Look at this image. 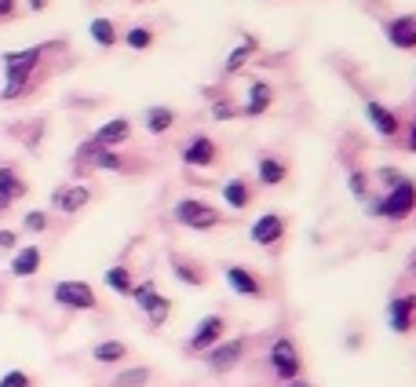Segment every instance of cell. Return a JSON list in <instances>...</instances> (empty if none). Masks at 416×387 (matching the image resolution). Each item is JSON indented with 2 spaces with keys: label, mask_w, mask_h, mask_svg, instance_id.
Here are the masks:
<instances>
[{
  "label": "cell",
  "mask_w": 416,
  "mask_h": 387,
  "mask_svg": "<svg viewBox=\"0 0 416 387\" xmlns=\"http://www.w3.org/2000/svg\"><path fill=\"white\" fill-rule=\"evenodd\" d=\"M41 55H44V48H26V51H8L0 59L4 62V74H8L4 88H0V99H19V95H26L29 77L41 66Z\"/></svg>",
  "instance_id": "1"
},
{
  "label": "cell",
  "mask_w": 416,
  "mask_h": 387,
  "mask_svg": "<svg viewBox=\"0 0 416 387\" xmlns=\"http://www.w3.org/2000/svg\"><path fill=\"white\" fill-rule=\"evenodd\" d=\"M267 362H270L274 376L285 380V383H289V380H300V373H303V358H300V351H296V343H293L289 336H278V340L270 343Z\"/></svg>",
  "instance_id": "2"
},
{
  "label": "cell",
  "mask_w": 416,
  "mask_h": 387,
  "mask_svg": "<svg viewBox=\"0 0 416 387\" xmlns=\"http://www.w3.org/2000/svg\"><path fill=\"white\" fill-rule=\"evenodd\" d=\"M172 216H176V223H183V227H190V231H212V227L223 223L219 208H212V205H205L198 198H183L172 208Z\"/></svg>",
  "instance_id": "3"
},
{
  "label": "cell",
  "mask_w": 416,
  "mask_h": 387,
  "mask_svg": "<svg viewBox=\"0 0 416 387\" xmlns=\"http://www.w3.org/2000/svg\"><path fill=\"white\" fill-rule=\"evenodd\" d=\"M51 300L59 307H66V311H95V307H99V300H95V288L88 281H73V278L55 281Z\"/></svg>",
  "instance_id": "4"
},
{
  "label": "cell",
  "mask_w": 416,
  "mask_h": 387,
  "mask_svg": "<svg viewBox=\"0 0 416 387\" xmlns=\"http://www.w3.org/2000/svg\"><path fill=\"white\" fill-rule=\"evenodd\" d=\"M412 212H416V183H409V179H398L387 190V198L376 205V216H383V219H405Z\"/></svg>",
  "instance_id": "5"
},
{
  "label": "cell",
  "mask_w": 416,
  "mask_h": 387,
  "mask_svg": "<svg viewBox=\"0 0 416 387\" xmlns=\"http://www.w3.org/2000/svg\"><path fill=\"white\" fill-rule=\"evenodd\" d=\"M245 351H248V340H245V336H234V340L223 336L215 347H208V351H205L208 369H212V373H230L234 366H241Z\"/></svg>",
  "instance_id": "6"
},
{
  "label": "cell",
  "mask_w": 416,
  "mask_h": 387,
  "mask_svg": "<svg viewBox=\"0 0 416 387\" xmlns=\"http://www.w3.org/2000/svg\"><path fill=\"white\" fill-rule=\"evenodd\" d=\"M223 336H227V318H223V314H205V318L198 321V329L190 333V340H186V351L205 354V351H208V347H215Z\"/></svg>",
  "instance_id": "7"
},
{
  "label": "cell",
  "mask_w": 416,
  "mask_h": 387,
  "mask_svg": "<svg viewBox=\"0 0 416 387\" xmlns=\"http://www.w3.org/2000/svg\"><path fill=\"white\" fill-rule=\"evenodd\" d=\"M387 326H391L398 336L412 333V326H416V293L395 296V300L387 303Z\"/></svg>",
  "instance_id": "8"
},
{
  "label": "cell",
  "mask_w": 416,
  "mask_h": 387,
  "mask_svg": "<svg viewBox=\"0 0 416 387\" xmlns=\"http://www.w3.org/2000/svg\"><path fill=\"white\" fill-rule=\"evenodd\" d=\"M215 157H219V146H215L208 136H194V139L183 146V161H186V165H194V169L215 165Z\"/></svg>",
  "instance_id": "9"
},
{
  "label": "cell",
  "mask_w": 416,
  "mask_h": 387,
  "mask_svg": "<svg viewBox=\"0 0 416 387\" xmlns=\"http://www.w3.org/2000/svg\"><path fill=\"white\" fill-rule=\"evenodd\" d=\"M51 201H55V208H59V212L73 216V212H81V208L91 201V190H88L84 183H70V186L55 190V194H51Z\"/></svg>",
  "instance_id": "10"
},
{
  "label": "cell",
  "mask_w": 416,
  "mask_h": 387,
  "mask_svg": "<svg viewBox=\"0 0 416 387\" xmlns=\"http://www.w3.org/2000/svg\"><path fill=\"white\" fill-rule=\"evenodd\" d=\"M26 183H22V176L11 169V165H0V212H8L19 198H26Z\"/></svg>",
  "instance_id": "11"
},
{
  "label": "cell",
  "mask_w": 416,
  "mask_h": 387,
  "mask_svg": "<svg viewBox=\"0 0 416 387\" xmlns=\"http://www.w3.org/2000/svg\"><path fill=\"white\" fill-rule=\"evenodd\" d=\"M128 136H132V121H128V117H113V121H106V124L99 128V132L91 136V143H95V146L113 150V146L128 143Z\"/></svg>",
  "instance_id": "12"
},
{
  "label": "cell",
  "mask_w": 416,
  "mask_h": 387,
  "mask_svg": "<svg viewBox=\"0 0 416 387\" xmlns=\"http://www.w3.org/2000/svg\"><path fill=\"white\" fill-rule=\"evenodd\" d=\"M281 234H285V219L278 212H263L260 219L252 223V241L255 245H274Z\"/></svg>",
  "instance_id": "13"
},
{
  "label": "cell",
  "mask_w": 416,
  "mask_h": 387,
  "mask_svg": "<svg viewBox=\"0 0 416 387\" xmlns=\"http://www.w3.org/2000/svg\"><path fill=\"white\" fill-rule=\"evenodd\" d=\"M227 285L234 288L238 296H248V300H260L263 296L260 278H255L252 271H245V267H227Z\"/></svg>",
  "instance_id": "14"
},
{
  "label": "cell",
  "mask_w": 416,
  "mask_h": 387,
  "mask_svg": "<svg viewBox=\"0 0 416 387\" xmlns=\"http://www.w3.org/2000/svg\"><path fill=\"white\" fill-rule=\"evenodd\" d=\"M41 260H44V252H41L37 245H22V248H15V256H11V274H15V278H34V274L41 271Z\"/></svg>",
  "instance_id": "15"
},
{
  "label": "cell",
  "mask_w": 416,
  "mask_h": 387,
  "mask_svg": "<svg viewBox=\"0 0 416 387\" xmlns=\"http://www.w3.org/2000/svg\"><path fill=\"white\" fill-rule=\"evenodd\" d=\"M387 41L395 48H416V15H398L387 22Z\"/></svg>",
  "instance_id": "16"
},
{
  "label": "cell",
  "mask_w": 416,
  "mask_h": 387,
  "mask_svg": "<svg viewBox=\"0 0 416 387\" xmlns=\"http://www.w3.org/2000/svg\"><path fill=\"white\" fill-rule=\"evenodd\" d=\"M365 117L372 121V128H376V132H380L383 139L398 136V128H402V124H398V114H391L387 106H380V103H372V99L365 103Z\"/></svg>",
  "instance_id": "17"
},
{
  "label": "cell",
  "mask_w": 416,
  "mask_h": 387,
  "mask_svg": "<svg viewBox=\"0 0 416 387\" xmlns=\"http://www.w3.org/2000/svg\"><path fill=\"white\" fill-rule=\"evenodd\" d=\"M124 358H132V351H128L124 340H103L91 347V362H99V366H117Z\"/></svg>",
  "instance_id": "18"
},
{
  "label": "cell",
  "mask_w": 416,
  "mask_h": 387,
  "mask_svg": "<svg viewBox=\"0 0 416 387\" xmlns=\"http://www.w3.org/2000/svg\"><path fill=\"white\" fill-rule=\"evenodd\" d=\"M270 99H274L270 84H267V81H252V84H248V103H245V114H248V117H260V114H267Z\"/></svg>",
  "instance_id": "19"
},
{
  "label": "cell",
  "mask_w": 416,
  "mask_h": 387,
  "mask_svg": "<svg viewBox=\"0 0 416 387\" xmlns=\"http://www.w3.org/2000/svg\"><path fill=\"white\" fill-rule=\"evenodd\" d=\"M223 201H227L230 208H248L252 201V190L245 179H230V183H223Z\"/></svg>",
  "instance_id": "20"
},
{
  "label": "cell",
  "mask_w": 416,
  "mask_h": 387,
  "mask_svg": "<svg viewBox=\"0 0 416 387\" xmlns=\"http://www.w3.org/2000/svg\"><path fill=\"white\" fill-rule=\"evenodd\" d=\"M285 176H289V169L278 157H260V183L263 186H278V183H285Z\"/></svg>",
  "instance_id": "21"
},
{
  "label": "cell",
  "mask_w": 416,
  "mask_h": 387,
  "mask_svg": "<svg viewBox=\"0 0 416 387\" xmlns=\"http://www.w3.org/2000/svg\"><path fill=\"white\" fill-rule=\"evenodd\" d=\"M172 124H176V114H172L168 106H150V110H146V128H150L153 136L168 132Z\"/></svg>",
  "instance_id": "22"
},
{
  "label": "cell",
  "mask_w": 416,
  "mask_h": 387,
  "mask_svg": "<svg viewBox=\"0 0 416 387\" xmlns=\"http://www.w3.org/2000/svg\"><path fill=\"white\" fill-rule=\"evenodd\" d=\"M106 285L113 288L117 296H132V285H136V281H132V271L117 263V267H110V271H106Z\"/></svg>",
  "instance_id": "23"
},
{
  "label": "cell",
  "mask_w": 416,
  "mask_h": 387,
  "mask_svg": "<svg viewBox=\"0 0 416 387\" xmlns=\"http://www.w3.org/2000/svg\"><path fill=\"white\" fill-rule=\"evenodd\" d=\"M150 380H153V369L150 366H136V369H124L110 387H146Z\"/></svg>",
  "instance_id": "24"
},
{
  "label": "cell",
  "mask_w": 416,
  "mask_h": 387,
  "mask_svg": "<svg viewBox=\"0 0 416 387\" xmlns=\"http://www.w3.org/2000/svg\"><path fill=\"white\" fill-rule=\"evenodd\" d=\"M132 300H136V307L146 314L157 300H161V293H157V285H153V281H139V285H132Z\"/></svg>",
  "instance_id": "25"
},
{
  "label": "cell",
  "mask_w": 416,
  "mask_h": 387,
  "mask_svg": "<svg viewBox=\"0 0 416 387\" xmlns=\"http://www.w3.org/2000/svg\"><path fill=\"white\" fill-rule=\"evenodd\" d=\"M91 37H95V44H103V48H113L117 44V29H113V22L110 19H91Z\"/></svg>",
  "instance_id": "26"
},
{
  "label": "cell",
  "mask_w": 416,
  "mask_h": 387,
  "mask_svg": "<svg viewBox=\"0 0 416 387\" xmlns=\"http://www.w3.org/2000/svg\"><path fill=\"white\" fill-rule=\"evenodd\" d=\"M252 51H255V44H252V41H245V44H238V48L230 51V59H227V74H238V70L245 66V62L252 59Z\"/></svg>",
  "instance_id": "27"
},
{
  "label": "cell",
  "mask_w": 416,
  "mask_h": 387,
  "mask_svg": "<svg viewBox=\"0 0 416 387\" xmlns=\"http://www.w3.org/2000/svg\"><path fill=\"white\" fill-rule=\"evenodd\" d=\"M172 267H176V278H179L183 285H205V274H201L198 267H186L183 260H172Z\"/></svg>",
  "instance_id": "28"
},
{
  "label": "cell",
  "mask_w": 416,
  "mask_h": 387,
  "mask_svg": "<svg viewBox=\"0 0 416 387\" xmlns=\"http://www.w3.org/2000/svg\"><path fill=\"white\" fill-rule=\"evenodd\" d=\"M22 227H26L29 234H44V231H48V212H41V208H34V212H26V219H22Z\"/></svg>",
  "instance_id": "29"
},
{
  "label": "cell",
  "mask_w": 416,
  "mask_h": 387,
  "mask_svg": "<svg viewBox=\"0 0 416 387\" xmlns=\"http://www.w3.org/2000/svg\"><path fill=\"white\" fill-rule=\"evenodd\" d=\"M168 314H172V303L161 296V300H157L150 311H146V318H150V326H165V321H168Z\"/></svg>",
  "instance_id": "30"
},
{
  "label": "cell",
  "mask_w": 416,
  "mask_h": 387,
  "mask_svg": "<svg viewBox=\"0 0 416 387\" xmlns=\"http://www.w3.org/2000/svg\"><path fill=\"white\" fill-rule=\"evenodd\" d=\"M0 387H34V376L22 373V369H8L0 376Z\"/></svg>",
  "instance_id": "31"
},
{
  "label": "cell",
  "mask_w": 416,
  "mask_h": 387,
  "mask_svg": "<svg viewBox=\"0 0 416 387\" xmlns=\"http://www.w3.org/2000/svg\"><path fill=\"white\" fill-rule=\"evenodd\" d=\"M150 29H143V26H136V29H128V48H136V51H143V48H150Z\"/></svg>",
  "instance_id": "32"
},
{
  "label": "cell",
  "mask_w": 416,
  "mask_h": 387,
  "mask_svg": "<svg viewBox=\"0 0 416 387\" xmlns=\"http://www.w3.org/2000/svg\"><path fill=\"white\" fill-rule=\"evenodd\" d=\"M350 190H355V198H365V190H369V179L362 172H350Z\"/></svg>",
  "instance_id": "33"
},
{
  "label": "cell",
  "mask_w": 416,
  "mask_h": 387,
  "mask_svg": "<svg viewBox=\"0 0 416 387\" xmlns=\"http://www.w3.org/2000/svg\"><path fill=\"white\" fill-rule=\"evenodd\" d=\"M212 117H215V121H230V117H234V106H230V103H215V106H212Z\"/></svg>",
  "instance_id": "34"
},
{
  "label": "cell",
  "mask_w": 416,
  "mask_h": 387,
  "mask_svg": "<svg viewBox=\"0 0 416 387\" xmlns=\"http://www.w3.org/2000/svg\"><path fill=\"white\" fill-rule=\"evenodd\" d=\"M15 231H0V252H15Z\"/></svg>",
  "instance_id": "35"
},
{
  "label": "cell",
  "mask_w": 416,
  "mask_h": 387,
  "mask_svg": "<svg viewBox=\"0 0 416 387\" xmlns=\"http://www.w3.org/2000/svg\"><path fill=\"white\" fill-rule=\"evenodd\" d=\"M15 15V0H0V19H8Z\"/></svg>",
  "instance_id": "36"
},
{
  "label": "cell",
  "mask_w": 416,
  "mask_h": 387,
  "mask_svg": "<svg viewBox=\"0 0 416 387\" xmlns=\"http://www.w3.org/2000/svg\"><path fill=\"white\" fill-rule=\"evenodd\" d=\"M41 8H48V0H29V11H41Z\"/></svg>",
  "instance_id": "37"
},
{
  "label": "cell",
  "mask_w": 416,
  "mask_h": 387,
  "mask_svg": "<svg viewBox=\"0 0 416 387\" xmlns=\"http://www.w3.org/2000/svg\"><path fill=\"white\" fill-rule=\"evenodd\" d=\"M409 278H416V248H412V256H409Z\"/></svg>",
  "instance_id": "38"
},
{
  "label": "cell",
  "mask_w": 416,
  "mask_h": 387,
  "mask_svg": "<svg viewBox=\"0 0 416 387\" xmlns=\"http://www.w3.org/2000/svg\"><path fill=\"white\" fill-rule=\"evenodd\" d=\"M409 150L416 154V124H412V132H409Z\"/></svg>",
  "instance_id": "39"
},
{
  "label": "cell",
  "mask_w": 416,
  "mask_h": 387,
  "mask_svg": "<svg viewBox=\"0 0 416 387\" xmlns=\"http://www.w3.org/2000/svg\"><path fill=\"white\" fill-rule=\"evenodd\" d=\"M289 387H310L307 380H289Z\"/></svg>",
  "instance_id": "40"
}]
</instances>
